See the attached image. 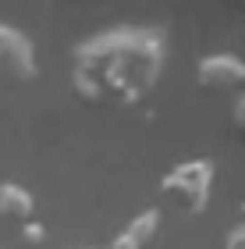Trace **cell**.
Segmentation results:
<instances>
[{"instance_id": "cell-3", "label": "cell", "mask_w": 245, "mask_h": 249, "mask_svg": "<svg viewBox=\"0 0 245 249\" xmlns=\"http://www.w3.org/2000/svg\"><path fill=\"white\" fill-rule=\"evenodd\" d=\"M36 75H39L36 43L18 25L0 21V78H7V82H32Z\"/></svg>"}, {"instance_id": "cell-9", "label": "cell", "mask_w": 245, "mask_h": 249, "mask_svg": "<svg viewBox=\"0 0 245 249\" xmlns=\"http://www.w3.org/2000/svg\"><path fill=\"white\" fill-rule=\"evenodd\" d=\"M231 121H235V132L245 139V93L235 100V107H231Z\"/></svg>"}, {"instance_id": "cell-2", "label": "cell", "mask_w": 245, "mask_h": 249, "mask_svg": "<svg viewBox=\"0 0 245 249\" xmlns=\"http://www.w3.org/2000/svg\"><path fill=\"white\" fill-rule=\"evenodd\" d=\"M213 182H217V164L210 157H188V160H178L167 167L163 178L157 182V192L167 207L199 217L210 207Z\"/></svg>"}, {"instance_id": "cell-8", "label": "cell", "mask_w": 245, "mask_h": 249, "mask_svg": "<svg viewBox=\"0 0 245 249\" xmlns=\"http://www.w3.org/2000/svg\"><path fill=\"white\" fill-rule=\"evenodd\" d=\"M220 249H245V221L242 224H231L224 242H220Z\"/></svg>"}, {"instance_id": "cell-1", "label": "cell", "mask_w": 245, "mask_h": 249, "mask_svg": "<svg viewBox=\"0 0 245 249\" xmlns=\"http://www.w3.org/2000/svg\"><path fill=\"white\" fill-rule=\"evenodd\" d=\"M167 68V36L153 25H110L71 47V89L85 104L135 107Z\"/></svg>"}, {"instance_id": "cell-7", "label": "cell", "mask_w": 245, "mask_h": 249, "mask_svg": "<svg viewBox=\"0 0 245 249\" xmlns=\"http://www.w3.org/2000/svg\"><path fill=\"white\" fill-rule=\"evenodd\" d=\"M18 235H21V242L25 246H39L43 239H47V228H43V221H25V224H18Z\"/></svg>"}, {"instance_id": "cell-4", "label": "cell", "mask_w": 245, "mask_h": 249, "mask_svg": "<svg viewBox=\"0 0 245 249\" xmlns=\"http://www.w3.org/2000/svg\"><path fill=\"white\" fill-rule=\"evenodd\" d=\"M196 86L210 93H228L245 86V57L235 50H210L196 61Z\"/></svg>"}, {"instance_id": "cell-5", "label": "cell", "mask_w": 245, "mask_h": 249, "mask_svg": "<svg viewBox=\"0 0 245 249\" xmlns=\"http://www.w3.org/2000/svg\"><path fill=\"white\" fill-rule=\"evenodd\" d=\"M157 231H160V210L157 207L139 210L135 217H128L121 224V231L103 249H149V242L157 239Z\"/></svg>"}, {"instance_id": "cell-6", "label": "cell", "mask_w": 245, "mask_h": 249, "mask_svg": "<svg viewBox=\"0 0 245 249\" xmlns=\"http://www.w3.org/2000/svg\"><path fill=\"white\" fill-rule=\"evenodd\" d=\"M0 217L4 221H15V224H25L36 217V196L32 189H25L21 182H0Z\"/></svg>"}]
</instances>
